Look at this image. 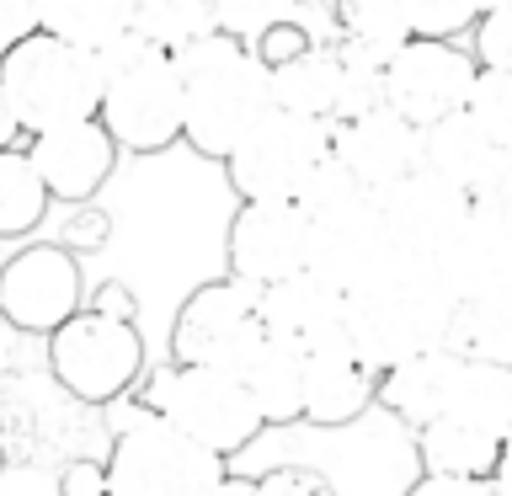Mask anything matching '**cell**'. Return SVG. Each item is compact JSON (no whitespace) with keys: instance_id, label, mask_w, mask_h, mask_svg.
<instances>
[{"instance_id":"cell-1","label":"cell","mask_w":512,"mask_h":496,"mask_svg":"<svg viewBox=\"0 0 512 496\" xmlns=\"http://www.w3.org/2000/svg\"><path fill=\"white\" fill-rule=\"evenodd\" d=\"M454 315H459V299L443 288L432 262H411V256L395 251V262L379 278H368L363 288L347 294L342 342L363 368H374L384 379L390 368L448 347Z\"/></svg>"},{"instance_id":"cell-2","label":"cell","mask_w":512,"mask_h":496,"mask_svg":"<svg viewBox=\"0 0 512 496\" xmlns=\"http://www.w3.org/2000/svg\"><path fill=\"white\" fill-rule=\"evenodd\" d=\"M171 59L182 75V139L198 155L224 160L240 134L272 107L267 64L251 54V43L230 38V32H208Z\"/></svg>"},{"instance_id":"cell-3","label":"cell","mask_w":512,"mask_h":496,"mask_svg":"<svg viewBox=\"0 0 512 496\" xmlns=\"http://www.w3.org/2000/svg\"><path fill=\"white\" fill-rule=\"evenodd\" d=\"M102 70V107L96 123L128 155H160L182 139V75L176 59L144 43L139 32H123L96 48Z\"/></svg>"},{"instance_id":"cell-4","label":"cell","mask_w":512,"mask_h":496,"mask_svg":"<svg viewBox=\"0 0 512 496\" xmlns=\"http://www.w3.org/2000/svg\"><path fill=\"white\" fill-rule=\"evenodd\" d=\"M48 374L80 406H112L134 390L144 374V336L118 288H107L102 304H86L48 336Z\"/></svg>"},{"instance_id":"cell-5","label":"cell","mask_w":512,"mask_h":496,"mask_svg":"<svg viewBox=\"0 0 512 496\" xmlns=\"http://www.w3.org/2000/svg\"><path fill=\"white\" fill-rule=\"evenodd\" d=\"M0 91H6L22 134H43V128L96 118V107H102V70H96L91 48L32 32V38L0 48Z\"/></svg>"},{"instance_id":"cell-6","label":"cell","mask_w":512,"mask_h":496,"mask_svg":"<svg viewBox=\"0 0 512 496\" xmlns=\"http://www.w3.org/2000/svg\"><path fill=\"white\" fill-rule=\"evenodd\" d=\"M230 475L214 448L192 443L187 432L144 406L112 432L107 454V496H208Z\"/></svg>"},{"instance_id":"cell-7","label":"cell","mask_w":512,"mask_h":496,"mask_svg":"<svg viewBox=\"0 0 512 496\" xmlns=\"http://www.w3.org/2000/svg\"><path fill=\"white\" fill-rule=\"evenodd\" d=\"M331 160V123L304 118V112L267 107L240 144L224 155L230 187L240 203H299V192L310 187V176Z\"/></svg>"},{"instance_id":"cell-8","label":"cell","mask_w":512,"mask_h":496,"mask_svg":"<svg viewBox=\"0 0 512 496\" xmlns=\"http://www.w3.org/2000/svg\"><path fill=\"white\" fill-rule=\"evenodd\" d=\"M160 422H171L176 432H187L192 443L214 448L219 459L240 454L256 432H262V416H256L246 384L224 368H198V363H166L150 379V395H144Z\"/></svg>"},{"instance_id":"cell-9","label":"cell","mask_w":512,"mask_h":496,"mask_svg":"<svg viewBox=\"0 0 512 496\" xmlns=\"http://www.w3.org/2000/svg\"><path fill=\"white\" fill-rule=\"evenodd\" d=\"M256 294H262V288H251V283H240V278L198 283L182 299L176 320H171V363H198V368H224V374H240L246 352L262 342Z\"/></svg>"},{"instance_id":"cell-10","label":"cell","mask_w":512,"mask_h":496,"mask_svg":"<svg viewBox=\"0 0 512 496\" xmlns=\"http://www.w3.org/2000/svg\"><path fill=\"white\" fill-rule=\"evenodd\" d=\"M86 310V278L70 246L32 240L0 262V320L27 336H54L70 315Z\"/></svg>"},{"instance_id":"cell-11","label":"cell","mask_w":512,"mask_h":496,"mask_svg":"<svg viewBox=\"0 0 512 496\" xmlns=\"http://www.w3.org/2000/svg\"><path fill=\"white\" fill-rule=\"evenodd\" d=\"M480 64L464 43L411 38L384 59V107H395L406 123L432 128L448 112H464Z\"/></svg>"},{"instance_id":"cell-12","label":"cell","mask_w":512,"mask_h":496,"mask_svg":"<svg viewBox=\"0 0 512 496\" xmlns=\"http://www.w3.org/2000/svg\"><path fill=\"white\" fill-rule=\"evenodd\" d=\"M230 278L267 288L310 267V219L299 203H240L230 219Z\"/></svg>"},{"instance_id":"cell-13","label":"cell","mask_w":512,"mask_h":496,"mask_svg":"<svg viewBox=\"0 0 512 496\" xmlns=\"http://www.w3.org/2000/svg\"><path fill=\"white\" fill-rule=\"evenodd\" d=\"M475 198H464L459 187H448L443 176H432L427 166L400 176L395 187L374 192V208H379V224L390 235V246L411 262H432L443 251V240L459 230V219L470 214Z\"/></svg>"},{"instance_id":"cell-14","label":"cell","mask_w":512,"mask_h":496,"mask_svg":"<svg viewBox=\"0 0 512 496\" xmlns=\"http://www.w3.org/2000/svg\"><path fill=\"white\" fill-rule=\"evenodd\" d=\"M331 160L368 192H384L400 176L422 171V128L379 102L347 123H331Z\"/></svg>"},{"instance_id":"cell-15","label":"cell","mask_w":512,"mask_h":496,"mask_svg":"<svg viewBox=\"0 0 512 496\" xmlns=\"http://www.w3.org/2000/svg\"><path fill=\"white\" fill-rule=\"evenodd\" d=\"M390 262H395V246L379 224L374 198L347 208V214L310 219V267L304 272H315L320 283H331L342 299L352 288H363L368 278H379Z\"/></svg>"},{"instance_id":"cell-16","label":"cell","mask_w":512,"mask_h":496,"mask_svg":"<svg viewBox=\"0 0 512 496\" xmlns=\"http://www.w3.org/2000/svg\"><path fill=\"white\" fill-rule=\"evenodd\" d=\"M32 166H38L48 198L59 203H91L107 187V176L118 171V144L96 118L86 123H64V128H43L27 144Z\"/></svg>"},{"instance_id":"cell-17","label":"cell","mask_w":512,"mask_h":496,"mask_svg":"<svg viewBox=\"0 0 512 496\" xmlns=\"http://www.w3.org/2000/svg\"><path fill=\"white\" fill-rule=\"evenodd\" d=\"M342 310H347V299L331 283H320L315 272H294V278L267 283L256 294L262 336H272V342H283L294 352H320V347L342 342Z\"/></svg>"},{"instance_id":"cell-18","label":"cell","mask_w":512,"mask_h":496,"mask_svg":"<svg viewBox=\"0 0 512 496\" xmlns=\"http://www.w3.org/2000/svg\"><path fill=\"white\" fill-rule=\"evenodd\" d=\"M432 272H438L443 288L459 304L491 294V288H502L512 278V240L486 203H470V214L459 219V230L443 240L438 256H432Z\"/></svg>"},{"instance_id":"cell-19","label":"cell","mask_w":512,"mask_h":496,"mask_svg":"<svg viewBox=\"0 0 512 496\" xmlns=\"http://www.w3.org/2000/svg\"><path fill=\"white\" fill-rule=\"evenodd\" d=\"M379 400V374L347 352V342L304 352V422L347 427Z\"/></svg>"},{"instance_id":"cell-20","label":"cell","mask_w":512,"mask_h":496,"mask_svg":"<svg viewBox=\"0 0 512 496\" xmlns=\"http://www.w3.org/2000/svg\"><path fill=\"white\" fill-rule=\"evenodd\" d=\"M422 166L443 176L448 187H459L464 198H486L496 171L507 166V155L486 139V128L470 112H448L432 128H422Z\"/></svg>"},{"instance_id":"cell-21","label":"cell","mask_w":512,"mask_h":496,"mask_svg":"<svg viewBox=\"0 0 512 496\" xmlns=\"http://www.w3.org/2000/svg\"><path fill=\"white\" fill-rule=\"evenodd\" d=\"M342 38H315L304 54H294L278 70H267L272 107L304 112V118L336 123V102H342Z\"/></svg>"},{"instance_id":"cell-22","label":"cell","mask_w":512,"mask_h":496,"mask_svg":"<svg viewBox=\"0 0 512 496\" xmlns=\"http://www.w3.org/2000/svg\"><path fill=\"white\" fill-rule=\"evenodd\" d=\"M416 454H422V475L491 480L502 459V432L464 422V416H432L427 427H416Z\"/></svg>"},{"instance_id":"cell-23","label":"cell","mask_w":512,"mask_h":496,"mask_svg":"<svg viewBox=\"0 0 512 496\" xmlns=\"http://www.w3.org/2000/svg\"><path fill=\"white\" fill-rule=\"evenodd\" d=\"M240 384H246L256 416H262V427H278V422H304V352L272 342L262 336L246 363H240Z\"/></svg>"},{"instance_id":"cell-24","label":"cell","mask_w":512,"mask_h":496,"mask_svg":"<svg viewBox=\"0 0 512 496\" xmlns=\"http://www.w3.org/2000/svg\"><path fill=\"white\" fill-rule=\"evenodd\" d=\"M459 363H464V352L438 347V352H422V358L390 368V374L379 379V406H390L411 432L427 427L432 416H443L448 390H454V379H459Z\"/></svg>"},{"instance_id":"cell-25","label":"cell","mask_w":512,"mask_h":496,"mask_svg":"<svg viewBox=\"0 0 512 496\" xmlns=\"http://www.w3.org/2000/svg\"><path fill=\"white\" fill-rule=\"evenodd\" d=\"M448 347L464 352V358L512 368V278L502 288H491V294L459 304L454 331H448Z\"/></svg>"},{"instance_id":"cell-26","label":"cell","mask_w":512,"mask_h":496,"mask_svg":"<svg viewBox=\"0 0 512 496\" xmlns=\"http://www.w3.org/2000/svg\"><path fill=\"white\" fill-rule=\"evenodd\" d=\"M38 32L96 54L102 43L134 32V0H43Z\"/></svg>"},{"instance_id":"cell-27","label":"cell","mask_w":512,"mask_h":496,"mask_svg":"<svg viewBox=\"0 0 512 496\" xmlns=\"http://www.w3.org/2000/svg\"><path fill=\"white\" fill-rule=\"evenodd\" d=\"M443 416H464V422H480V427H491L507 438L512 432V368L464 358L454 390H448Z\"/></svg>"},{"instance_id":"cell-28","label":"cell","mask_w":512,"mask_h":496,"mask_svg":"<svg viewBox=\"0 0 512 496\" xmlns=\"http://www.w3.org/2000/svg\"><path fill=\"white\" fill-rule=\"evenodd\" d=\"M331 38L390 59L400 43H411V22L400 0H331Z\"/></svg>"},{"instance_id":"cell-29","label":"cell","mask_w":512,"mask_h":496,"mask_svg":"<svg viewBox=\"0 0 512 496\" xmlns=\"http://www.w3.org/2000/svg\"><path fill=\"white\" fill-rule=\"evenodd\" d=\"M48 187L27 150H0V240H22L48 214Z\"/></svg>"},{"instance_id":"cell-30","label":"cell","mask_w":512,"mask_h":496,"mask_svg":"<svg viewBox=\"0 0 512 496\" xmlns=\"http://www.w3.org/2000/svg\"><path fill=\"white\" fill-rule=\"evenodd\" d=\"M134 32L144 43H155L160 54H182L187 43L219 32L214 0H134Z\"/></svg>"},{"instance_id":"cell-31","label":"cell","mask_w":512,"mask_h":496,"mask_svg":"<svg viewBox=\"0 0 512 496\" xmlns=\"http://www.w3.org/2000/svg\"><path fill=\"white\" fill-rule=\"evenodd\" d=\"M464 112L486 128V139L512 160V64H496V70H475L470 102Z\"/></svg>"},{"instance_id":"cell-32","label":"cell","mask_w":512,"mask_h":496,"mask_svg":"<svg viewBox=\"0 0 512 496\" xmlns=\"http://www.w3.org/2000/svg\"><path fill=\"white\" fill-rule=\"evenodd\" d=\"M411 22V38H443V43H464L470 27L480 22V11L491 0H400Z\"/></svg>"},{"instance_id":"cell-33","label":"cell","mask_w":512,"mask_h":496,"mask_svg":"<svg viewBox=\"0 0 512 496\" xmlns=\"http://www.w3.org/2000/svg\"><path fill=\"white\" fill-rule=\"evenodd\" d=\"M288 16H304L299 0H214V27L240 43H251L256 32H267L272 22H288Z\"/></svg>"},{"instance_id":"cell-34","label":"cell","mask_w":512,"mask_h":496,"mask_svg":"<svg viewBox=\"0 0 512 496\" xmlns=\"http://www.w3.org/2000/svg\"><path fill=\"white\" fill-rule=\"evenodd\" d=\"M470 59L480 70H496V64H512V0H491L486 11H480V22L470 27Z\"/></svg>"},{"instance_id":"cell-35","label":"cell","mask_w":512,"mask_h":496,"mask_svg":"<svg viewBox=\"0 0 512 496\" xmlns=\"http://www.w3.org/2000/svg\"><path fill=\"white\" fill-rule=\"evenodd\" d=\"M315 38H326V32H315L304 16H288V22H272L267 32H256L251 38V54L267 64V70H278V64H288L294 54H304Z\"/></svg>"},{"instance_id":"cell-36","label":"cell","mask_w":512,"mask_h":496,"mask_svg":"<svg viewBox=\"0 0 512 496\" xmlns=\"http://www.w3.org/2000/svg\"><path fill=\"white\" fill-rule=\"evenodd\" d=\"M256 496H336V486L326 475H315V470H267L262 480H256Z\"/></svg>"},{"instance_id":"cell-37","label":"cell","mask_w":512,"mask_h":496,"mask_svg":"<svg viewBox=\"0 0 512 496\" xmlns=\"http://www.w3.org/2000/svg\"><path fill=\"white\" fill-rule=\"evenodd\" d=\"M54 486H59V496H107V464L70 459V464L54 475Z\"/></svg>"},{"instance_id":"cell-38","label":"cell","mask_w":512,"mask_h":496,"mask_svg":"<svg viewBox=\"0 0 512 496\" xmlns=\"http://www.w3.org/2000/svg\"><path fill=\"white\" fill-rule=\"evenodd\" d=\"M43 22V0H0V48L32 38Z\"/></svg>"},{"instance_id":"cell-39","label":"cell","mask_w":512,"mask_h":496,"mask_svg":"<svg viewBox=\"0 0 512 496\" xmlns=\"http://www.w3.org/2000/svg\"><path fill=\"white\" fill-rule=\"evenodd\" d=\"M406 496H496L491 480H454V475H422Z\"/></svg>"},{"instance_id":"cell-40","label":"cell","mask_w":512,"mask_h":496,"mask_svg":"<svg viewBox=\"0 0 512 496\" xmlns=\"http://www.w3.org/2000/svg\"><path fill=\"white\" fill-rule=\"evenodd\" d=\"M0 496H59L54 486V475H43V470H0Z\"/></svg>"},{"instance_id":"cell-41","label":"cell","mask_w":512,"mask_h":496,"mask_svg":"<svg viewBox=\"0 0 512 496\" xmlns=\"http://www.w3.org/2000/svg\"><path fill=\"white\" fill-rule=\"evenodd\" d=\"M475 203H486L491 214H496V224L507 230V240H512V160H507L502 171H496V182H491L486 198H475Z\"/></svg>"},{"instance_id":"cell-42","label":"cell","mask_w":512,"mask_h":496,"mask_svg":"<svg viewBox=\"0 0 512 496\" xmlns=\"http://www.w3.org/2000/svg\"><path fill=\"white\" fill-rule=\"evenodd\" d=\"M496 496H512V432L502 438V459H496V475H491Z\"/></svg>"},{"instance_id":"cell-43","label":"cell","mask_w":512,"mask_h":496,"mask_svg":"<svg viewBox=\"0 0 512 496\" xmlns=\"http://www.w3.org/2000/svg\"><path fill=\"white\" fill-rule=\"evenodd\" d=\"M16 139H22V123H16L6 91H0V150H16Z\"/></svg>"},{"instance_id":"cell-44","label":"cell","mask_w":512,"mask_h":496,"mask_svg":"<svg viewBox=\"0 0 512 496\" xmlns=\"http://www.w3.org/2000/svg\"><path fill=\"white\" fill-rule=\"evenodd\" d=\"M208 496H256V480H240V475H224Z\"/></svg>"},{"instance_id":"cell-45","label":"cell","mask_w":512,"mask_h":496,"mask_svg":"<svg viewBox=\"0 0 512 496\" xmlns=\"http://www.w3.org/2000/svg\"><path fill=\"white\" fill-rule=\"evenodd\" d=\"M299 6H304V11L315 6V11H326V16H331V0H299Z\"/></svg>"},{"instance_id":"cell-46","label":"cell","mask_w":512,"mask_h":496,"mask_svg":"<svg viewBox=\"0 0 512 496\" xmlns=\"http://www.w3.org/2000/svg\"><path fill=\"white\" fill-rule=\"evenodd\" d=\"M0 470H6V448H0Z\"/></svg>"}]
</instances>
